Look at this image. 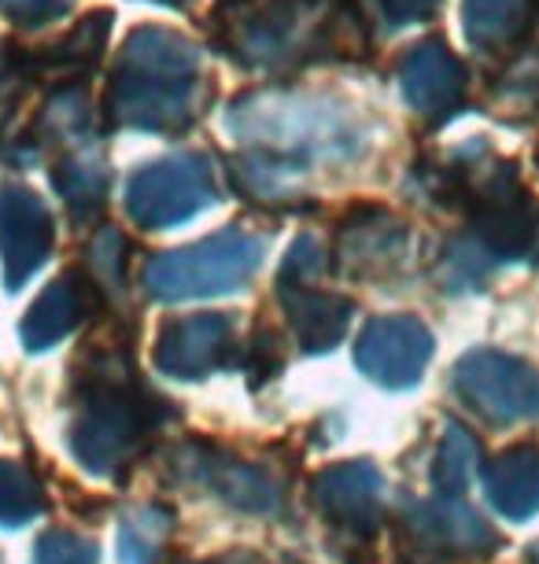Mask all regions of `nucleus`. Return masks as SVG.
Listing matches in <instances>:
<instances>
[{
  "label": "nucleus",
  "instance_id": "6",
  "mask_svg": "<svg viewBox=\"0 0 539 564\" xmlns=\"http://www.w3.org/2000/svg\"><path fill=\"white\" fill-rule=\"evenodd\" d=\"M454 391L495 429H514L539 417V369L506 350H470L454 361Z\"/></svg>",
  "mask_w": 539,
  "mask_h": 564
},
{
  "label": "nucleus",
  "instance_id": "8",
  "mask_svg": "<svg viewBox=\"0 0 539 564\" xmlns=\"http://www.w3.org/2000/svg\"><path fill=\"white\" fill-rule=\"evenodd\" d=\"M436 355V339L429 325L410 314H385L374 317L355 344V366L366 372L374 384L407 391L425 377L429 361Z\"/></svg>",
  "mask_w": 539,
  "mask_h": 564
},
{
  "label": "nucleus",
  "instance_id": "19",
  "mask_svg": "<svg viewBox=\"0 0 539 564\" xmlns=\"http://www.w3.org/2000/svg\"><path fill=\"white\" fill-rule=\"evenodd\" d=\"M532 0H466V34L477 48L499 52L528 34Z\"/></svg>",
  "mask_w": 539,
  "mask_h": 564
},
{
  "label": "nucleus",
  "instance_id": "26",
  "mask_svg": "<svg viewBox=\"0 0 539 564\" xmlns=\"http://www.w3.org/2000/svg\"><path fill=\"white\" fill-rule=\"evenodd\" d=\"M34 564H100L97 546L74 531H45L34 546Z\"/></svg>",
  "mask_w": 539,
  "mask_h": 564
},
{
  "label": "nucleus",
  "instance_id": "5",
  "mask_svg": "<svg viewBox=\"0 0 539 564\" xmlns=\"http://www.w3.org/2000/svg\"><path fill=\"white\" fill-rule=\"evenodd\" d=\"M218 204L211 159L196 152L144 163L126 181V210L144 229H174Z\"/></svg>",
  "mask_w": 539,
  "mask_h": 564
},
{
  "label": "nucleus",
  "instance_id": "2",
  "mask_svg": "<svg viewBox=\"0 0 539 564\" xmlns=\"http://www.w3.org/2000/svg\"><path fill=\"white\" fill-rule=\"evenodd\" d=\"M200 52L174 30L141 26L122 48L108 89V111L119 126L144 133H182L196 119Z\"/></svg>",
  "mask_w": 539,
  "mask_h": 564
},
{
  "label": "nucleus",
  "instance_id": "31",
  "mask_svg": "<svg viewBox=\"0 0 539 564\" xmlns=\"http://www.w3.org/2000/svg\"><path fill=\"white\" fill-rule=\"evenodd\" d=\"M196 564H259V557H251V553H226V557H215V561H196Z\"/></svg>",
  "mask_w": 539,
  "mask_h": 564
},
{
  "label": "nucleus",
  "instance_id": "7",
  "mask_svg": "<svg viewBox=\"0 0 539 564\" xmlns=\"http://www.w3.org/2000/svg\"><path fill=\"white\" fill-rule=\"evenodd\" d=\"M177 476L185 484L200 487L204 495L218 498L222 506L237 509L248 517H273L281 513V484L273 480L267 468L245 462V457L222 451L211 443H185L174 454Z\"/></svg>",
  "mask_w": 539,
  "mask_h": 564
},
{
  "label": "nucleus",
  "instance_id": "15",
  "mask_svg": "<svg viewBox=\"0 0 539 564\" xmlns=\"http://www.w3.org/2000/svg\"><path fill=\"white\" fill-rule=\"evenodd\" d=\"M100 303H104V289L89 273H82V270L60 273L56 281L30 303L23 328H19L23 347L30 355L56 347L60 339H67L86 317H93V311H97Z\"/></svg>",
  "mask_w": 539,
  "mask_h": 564
},
{
  "label": "nucleus",
  "instance_id": "11",
  "mask_svg": "<svg viewBox=\"0 0 539 564\" xmlns=\"http://www.w3.org/2000/svg\"><path fill=\"white\" fill-rule=\"evenodd\" d=\"M311 502L325 524L358 539L377 535V528L385 524V480L369 462L322 468L311 480Z\"/></svg>",
  "mask_w": 539,
  "mask_h": 564
},
{
  "label": "nucleus",
  "instance_id": "29",
  "mask_svg": "<svg viewBox=\"0 0 539 564\" xmlns=\"http://www.w3.org/2000/svg\"><path fill=\"white\" fill-rule=\"evenodd\" d=\"M248 369L256 380H267L273 377V372L281 369V350H278V339H273V333H267V328H259L256 339L248 344Z\"/></svg>",
  "mask_w": 539,
  "mask_h": 564
},
{
  "label": "nucleus",
  "instance_id": "33",
  "mask_svg": "<svg viewBox=\"0 0 539 564\" xmlns=\"http://www.w3.org/2000/svg\"><path fill=\"white\" fill-rule=\"evenodd\" d=\"M532 564H539V550H532Z\"/></svg>",
  "mask_w": 539,
  "mask_h": 564
},
{
  "label": "nucleus",
  "instance_id": "16",
  "mask_svg": "<svg viewBox=\"0 0 539 564\" xmlns=\"http://www.w3.org/2000/svg\"><path fill=\"white\" fill-rule=\"evenodd\" d=\"M284 322H289L295 344L303 355H322L344 339L347 325L355 317V303L336 292H314L311 284H292L278 289Z\"/></svg>",
  "mask_w": 539,
  "mask_h": 564
},
{
  "label": "nucleus",
  "instance_id": "23",
  "mask_svg": "<svg viewBox=\"0 0 539 564\" xmlns=\"http://www.w3.org/2000/svg\"><path fill=\"white\" fill-rule=\"evenodd\" d=\"M495 270V259L488 251L481 248L477 240H454L448 251H443V262H440V284L443 292H470V289H481L484 281L492 276Z\"/></svg>",
  "mask_w": 539,
  "mask_h": 564
},
{
  "label": "nucleus",
  "instance_id": "22",
  "mask_svg": "<svg viewBox=\"0 0 539 564\" xmlns=\"http://www.w3.org/2000/svg\"><path fill=\"white\" fill-rule=\"evenodd\" d=\"M45 487L34 468L0 457V528H23L45 513Z\"/></svg>",
  "mask_w": 539,
  "mask_h": 564
},
{
  "label": "nucleus",
  "instance_id": "4",
  "mask_svg": "<svg viewBox=\"0 0 539 564\" xmlns=\"http://www.w3.org/2000/svg\"><path fill=\"white\" fill-rule=\"evenodd\" d=\"M262 259H267V248H262L259 237L226 229L152 259L144 270V289L152 300L163 303L226 295L245 289L251 276L262 270Z\"/></svg>",
  "mask_w": 539,
  "mask_h": 564
},
{
  "label": "nucleus",
  "instance_id": "12",
  "mask_svg": "<svg viewBox=\"0 0 539 564\" xmlns=\"http://www.w3.org/2000/svg\"><path fill=\"white\" fill-rule=\"evenodd\" d=\"M410 542L429 557H492L499 550V531L477 509L462 506L459 498H429L410 506L403 520Z\"/></svg>",
  "mask_w": 539,
  "mask_h": 564
},
{
  "label": "nucleus",
  "instance_id": "34",
  "mask_svg": "<svg viewBox=\"0 0 539 564\" xmlns=\"http://www.w3.org/2000/svg\"><path fill=\"white\" fill-rule=\"evenodd\" d=\"M0 78H4V59H0Z\"/></svg>",
  "mask_w": 539,
  "mask_h": 564
},
{
  "label": "nucleus",
  "instance_id": "14",
  "mask_svg": "<svg viewBox=\"0 0 539 564\" xmlns=\"http://www.w3.org/2000/svg\"><path fill=\"white\" fill-rule=\"evenodd\" d=\"M466 67L443 41H421L399 59V89L421 119L443 122L466 100Z\"/></svg>",
  "mask_w": 539,
  "mask_h": 564
},
{
  "label": "nucleus",
  "instance_id": "32",
  "mask_svg": "<svg viewBox=\"0 0 539 564\" xmlns=\"http://www.w3.org/2000/svg\"><path fill=\"white\" fill-rule=\"evenodd\" d=\"M528 259L539 262V215H536V232H532V248H528Z\"/></svg>",
  "mask_w": 539,
  "mask_h": 564
},
{
  "label": "nucleus",
  "instance_id": "20",
  "mask_svg": "<svg viewBox=\"0 0 539 564\" xmlns=\"http://www.w3.org/2000/svg\"><path fill=\"white\" fill-rule=\"evenodd\" d=\"M477 465H481V443L473 440V432L459 421L443 424L436 457H432V473H429L436 498H459L462 491H470Z\"/></svg>",
  "mask_w": 539,
  "mask_h": 564
},
{
  "label": "nucleus",
  "instance_id": "30",
  "mask_svg": "<svg viewBox=\"0 0 539 564\" xmlns=\"http://www.w3.org/2000/svg\"><path fill=\"white\" fill-rule=\"evenodd\" d=\"M385 15L392 19V26H407L414 19H425L440 8V0H380Z\"/></svg>",
  "mask_w": 539,
  "mask_h": 564
},
{
  "label": "nucleus",
  "instance_id": "27",
  "mask_svg": "<svg viewBox=\"0 0 539 564\" xmlns=\"http://www.w3.org/2000/svg\"><path fill=\"white\" fill-rule=\"evenodd\" d=\"M325 270V251L314 237H300L292 243L289 259L281 265L278 289H292V284H306L311 276H319Z\"/></svg>",
  "mask_w": 539,
  "mask_h": 564
},
{
  "label": "nucleus",
  "instance_id": "28",
  "mask_svg": "<svg viewBox=\"0 0 539 564\" xmlns=\"http://www.w3.org/2000/svg\"><path fill=\"white\" fill-rule=\"evenodd\" d=\"M67 12V0H0V15L15 26H45Z\"/></svg>",
  "mask_w": 539,
  "mask_h": 564
},
{
  "label": "nucleus",
  "instance_id": "1",
  "mask_svg": "<svg viewBox=\"0 0 539 564\" xmlns=\"http://www.w3.org/2000/svg\"><path fill=\"white\" fill-rule=\"evenodd\" d=\"M226 130L251 152L237 159V185L251 199H284L311 166L366 155L369 133L352 104L314 93H248L229 104Z\"/></svg>",
  "mask_w": 539,
  "mask_h": 564
},
{
  "label": "nucleus",
  "instance_id": "25",
  "mask_svg": "<svg viewBox=\"0 0 539 564\" xmlns=\"http://www.w3.org/2000/svg\"><path fill=\"white\" fill-rule=\"evenodd\" d=\"M126 237L119 229H100L89 243V270L104 292H119L126 284Z\"/></svg>",
  "mask_w": 539,
  "mask_h": 564
},
{
  "label": "nucleus",
  "instance_id": "24",
  "mask_svg": "<svg viewBox=\"0 0 539 564\" xmlns=\"http://www.w3.org/2000/svg\"><path fill=\"white\" fill-rule=\"evenodd\" d=\"M108 30H111V12H97L89 19H82V26L74 30V34L67 41H60L56 48H48V56L41 59L45 67H89V63L100 59V48L104 41H108Z\"/></svg>",
  "mask_w": 539,
  "mask_h": 564
},
{
  "label": "nucleus",
  "instance_id": "9",
  "mask_svg": "<svg viewBox=\"0 0 539 564\" xmlns=\"http://www.w3.org/2000/svg\"><path fill=\"white\" fill-rule=\"evenodd\" d=\"M240 361L229 314L171 317L155 336V369L174 380H204Z\"/></svg>",
  "mask_w": 539,
  "mask_h": 564
},
{
  "label": "nucleus",
  "instance_id": "18",
  "mask_svg": "<svg viewBox=\"0 0 539 564\" xmlns=\"http://www.w3.org/2000/svg\"><path fill=\"white\" fill-rule=\"evenodd\" d=\"M52 181H56V193L71 207L74 218H93L104 207L111 174L100 152H93V148H71V155L60 159V166L52 170Z\"/></svg>",
  "mask_w": 539,
  "mask_h": 564
},
{
  "label": "nucleus",
  "instance_id": "10",
  "mask_svg": "<svg viewBox=\"0 0 539 564\" xmlns=\"http://www.w3.org/2000/svg\"><path fill=\"white\" fill-rule=\"evenodd\" d=\"M52 243H56V221L45 199L19 181L0 188V270L8 292H19L45 265Z\"/></svg>",
  "mask_w": 539,
  "mask_h": 564
},
{
  "label": "nucleus",
  "instance_id": "17",
  "mask_svg": "<svg viewBox=\"0 0 539 564\" xmlns=\"http://www.w3.org/2000/svg\"><path fill=\"white\" fill-rule=\"evenodd\" d=\"M484 495L495 513L521 524L539 513V446L517 443L484 468Z\"/></svg>",
  "mask_w": 539,
  "mask_h": 564
},
{
  "label": "nucleus",
  "instance_id": "3",
  "mask_svg": "<svg viewBox=\"0 0 539 564\" xmlns=\"http://www.w3.org/2000/svg\"><path fill=\"white\" fill-rule=\"evenodd\" d=\"M78 388L82 402L67 429L71 454L93 476H119L166 410L155 406L122 355H97Z\"/></svg>",
  "mask_w": 539,
  "mask_h": 564
},
{
  "label": "nucleus",
  "instance_id": "13",
  "mask_svg": "<svg viewBox=\"0 0 539 564\" xmlns=\"http://www.w3.org/2000/svg\"><path fill=\"white\" fill-rule=\"evenodd\" d=\"M407 254V226L385 207H355L336 229L333 259L341 273L374 281L388 276Z\"/></svg>",
  "mask_w": 539,
  "mask_h": 564
},
{
  "label": "nucleus",
  "instance_id": "35",
  "mask_svg": "<svg viewBox=\"0 0 539 564\" xmlns=\"http://www.w3.org/2000/svg\"><path fill=\"white\" fill-rule=\"evenodd\" d=\"M532 4H539V0H532Z\"/></svg>",
  "mask_w": 539,
  "mask_h": 564
},
{
  "label": "nucleus",
  "instance_id": "21",
  "mask_svg": "<svg viewBox=\"0 0 539 564\" xmlns=\"http://www.w3.org/2000/svg\"><path fill=\"white\" fill-rule=\"evenodd\" d=\"M174 531L166 506H137L119 524V564H155Z\"/></svg>",
  "mask_w": 539,
  "mask_h": 564
}]
</instances>
